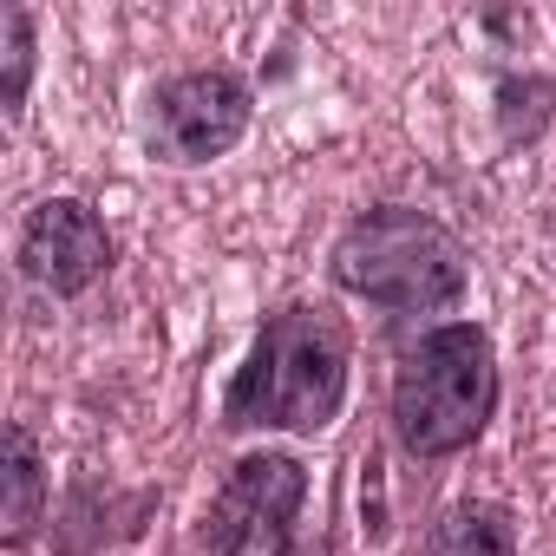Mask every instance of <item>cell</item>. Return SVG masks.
Returning a JSON list of instances; mask_svg holds the SVG:
<instances>
[{
  "instance_id": "8",
  "label": "cell",
  "mask_w": 556,
  "mask_h": 556,
  "mask_svg": "<svg viewBox=\"0 0 556 556\" xmlns=\"http://www.w3.org/2000/svg\"><path fill=\"white\" fill-rule=\"evenodd\" d=\"M40 504H47V465H40V445L27 426H8V543L21 549L40 523Z\"/></svg>"
},
{
  "instance_id": "9",
  "label": "cell",
  "mask_w": 556,
  "mask_h": 556,
  "mask_svg": "<svg viewBox=\"0 0 556 556\" xmlns=\"http://www.w3.org/2000/svg\"><path fill=\"white\" fill-rule=\"evenodd\" d=\"M0 27H8V79H0V105L21 112L27 105V79H34V14L27 8H0Z\"/></svg>"
},
{
  "instance_id": "7",
  "label": "cell",
  "mask_w": 556,
  "mask_h": 556,
  "mask_svg": "<svg viewBox=\"0 0 556 556\" xmlns=\"http://www.w3.org/2000/svg\"><path fill=\"white\" fill-rule=\"evenodd\" d=\"M517 549V523L504 504H452L432 536H426V556H510Z\"/></svg>"
},
{
  "instance_id": "1",
  "label": "cell",
  "mask_w": 556,
  "mask_h": 556,
  "mask_svg": "<svg viewBox=\"0 0 556 556\" xmlns=\"http://www.w3.org/2000/svg\"><path fill=\"white\" fill-rule=\"evenodd\" d=\"M348 328L328 308H282L268 315L249 361L223 393V432H328L348 400Z\"/></svg>"
},
{
  "instance_id": "2",
  "label": "cell",
  "mask_w": 556,
  "mask_h": 556,
  "mask_svg": "<svg viewBox=\"0 0 556 556\" xmlns=\"http://www.w3.org/2000/svg\"><path fill=\"white\" fill-rule=\"evenodd\" d=\"M334 282L387 315H445L471 289V255L439 216L380 203L341 229Z\"/></svg>"
},
{
  "instance_id": "6",
  "label": "cell",
  "mask_w": 556,
  "mask_h": 556,
  "mask_svg": "<svg viewBox=\"0 0 556 556\" xmlns=\"http://www.w3.org/2000/svg\"><path fill=\"white\" fill-rule=\"evenodd\" d=\"M21 268L47 295H86L112 268V236L92 203L79 197H47L21 223Z\"/></svg>"
},
{
  "instance_id": "5",
  "label": "cell",
  "mask_w": 556,
  "mask_h": 556,
  "mask_svg": "<svg viewBox=\"0 0 556 556\" xmlns=\"http://www.w3.org/2000/svg\"><path fill=\"white\" fill-rule=\"evenodd\" d=\"M249 86L236 73H184L151 99V151L164 164H210L249 131Z\"/></svg>"
},
{
  "instance_id": "4",
  "label": "cell",
  "mask_w": 556,
  "mask_h": 556,
  "mask_svg": "<svg viewBox=\"0 0 556 556\" xmlns=\"http://www.w3.org/2000/svg\"><path fill=\"white\" fill-rule=\"evenodd\" d=\"M302 497H308V471L289 452L242 458L223 478L216 504L203 510V530H197L203 556H262V549H275V543L289 536Z\"/></svg>"
},
{
  "instance_id": "3",
  "label": "cell",
  "mask_w": 556,
  "mask_h": 556,
  "mask_svg": "<svg viewBox=\"0 0 556 556\" xmlns=\"http://www.w3.org/2000/svg\"><path fill=\"white\" fill-rule=\"evenodd\" d=\"M497 413V354L478 321L432 328L393 374V439L413 458L465 452Z\"/></svg>"
}]
</instances>
